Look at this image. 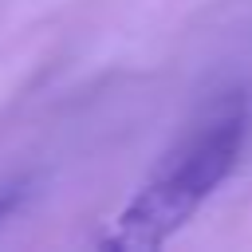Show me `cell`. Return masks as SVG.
Instances as JSON below:
<instances>
[{
	"label": "cell",
	"instance_id": "7a4b0ae2",
	"mask_svg": "<svg viewBox=\"0 0 252 252\" xmlns=\"http://www.w3.org/2000/svg\"><path fill=\"white\" fill-rule=\"evenodd\" d=\"M24 197H28V185H24V181H8V185H0V224L20 209Z\"/></svg>",
	"mask_w": 252,
	"mask_h": 252
},
{
	"label": "cell",
	"instance_id": "6da1fadb",
	"mask_svg": "<svg viewBox=\"0 0 252 252\" xmlns=\"http://www.w3.org/2000/svg\"><path fill=\"white\" fill-rule=\"evenodd\" d=\"M244 130H248L244 98L240 94L220 98L205 114V122H197L173 146V154L150 173V181L114 213L98 244L114 252L161 248L236 169L244 150Z\"/></svg>",
	"mask_w": 252,
	"mask_h": 252
}]
</instances>
